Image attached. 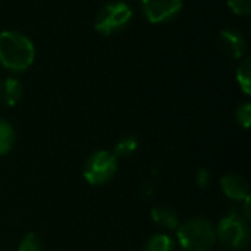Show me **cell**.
<instances>
[{
	"label": "cell",
	"instance_id": "1",
	"mask_svg": "<svg viewBox=\"0 0 251 251\" xmlns=\"http://www.w3.org/2000/svg\"><path fill=\"white\" fill-rule=\"evenodd\" d=\"M35 59V47L29 37L19 31L0 32V65L10 72H24Z\"/></svg>",
	"mask_w": 251,
	"mask_h": 251
},
{
	"label": "cell",
	"instance_id": "2",
	"mask_svg": "<svg viewBox=\"0 0 251 251\" xmlns=\"http://www.w3.org/2000/svg\"><path fill=\"white\" fill-rule=\"evenodd\" d=\"M176 240L184 251H210L216 244V228L206 218H191L179 224Z\"/></svg>",
	"mask_w": 251,
	"mask_h": 251
},
{
	"label": "cell",
	"instance_id": "3",
	"mask_svg": "<svg viewBox=\"0 0 251 251\" xmlns=\"http://www.w3.org/2000/svg\"><path fill=\"white\" fill-rule=\"evenodd\" d=\"M216 228V241L226 250L240 251L250 244V222L237 210L221 218Z\"/></svg>",
	"mask_w": 251,
	"mask_h": 251
},
{
	"label": "cell",
	"instance_id": "4",
	"mask_svg": "<svg viewBox=\"0 0 251 251\" xmlns=\"http://www.w3.org/2000/svg\"><path fill=\"white\" fill-rule=\"evenodd\" d=\"M134 10L128 3L122 0L110 1L97 12L94 18V29L104 37L119 34L129 25Z\"/></svg>",
	"mask_w": 251,
	"mask_h": 251
},
{
	"label": "cell",
	"instance_id": "5",
	"mask_svg": "<svg viewBox=\"0 0 251 251\" xmlns=\"http://www.w3.org/2000/svg\"><path fill=\"white\" fill-rule=\"evenodd\" d=\"M118 172V157L109 150H96L84 165V179L93 187L109 184Z\"/></svg>",
	"mask_w": 251,
	"mask_h": 251
},
{
	"label": "cell",
	"instance_id": "6",
	"mask_svg": "<svg viewBox=\"0 0 251 251\" xmlns=\"http://www.w3.org/2000/svg\"><path fill=\"white\" fill-rule=\"evenodd\" d=\"M182 0H141V10L150 24H165L182 10Z\"/></svg>",
	"mask_w": 251,
	"mask_h": 251
},
{
	"label": "cell",
	"instance_id": "7",
	"mask_svg": "<svg viewBox=\"0 0 251 251\" xmlns=\"http://www.w3.org/2000/svg\"><path fill=\"white\" fill-rule=\"evenodd\" d=\"M219 50L231 59H243L247 51V40L241 31L235 28H225L218 37Z\"/></svg>",
	"mask_w": 251,
	"mask_h": 251
},
{
	"label": "cell",
	"instance_id": "8",
	"mask_svg": "<svg viewBox=\"0 0 251 251\" xmlns=\"http://www.w3.org/2000/svg\"><path fill=\"white\" fill-rule=\"evenodd\" d=\"M221 188L225 197L232 201H244L250 199V188L247 179L240 174H226L221 178Z\"/></svg>",
	"mask_w": 251,
	"mask_h": 251
},
{
	"label": "cell",
	"instance_id": "9",
	"mask_svg": "<svg viewBox=\"0 0 251 251\" xmlns=\"http://www.w3.org/2000/svg\"><path fill=\"white\" fill-rule=\"evenodd\" d=\"M24 96V87L21 84V81L15 76H7L4 79H1L0 82V101L7 106V107H13L16 106Z\"/></svg>",
	"mask_w": 251,
	"mask_h": 251
},
{
	"label": "cell",
	"instance_id": "10",
	"mask_svg": "<svg viewBox=\"0 0 251 251\" xmlns=\"http://www.w3.org/2000/svg\"><path fill=\"white\" fill-rule=\"evenodd\" d=\"M150 215L151 221L165 231H176L179 226V216L176 210L169 206H154Z\"/></svg>",
	"mask_w": 251,
	"mask_h": 251
},
{
	"label": "cell",
	"instance_id": "11",
	"mask_svg": "<svg viewBox=\"0 0 251 251\" xmlns=\"http://www.w3.org/2000/svg\"><path fill=\"white\" fill-rule=\"evenodd\" d=\"M176 250V243L174 238L165 232H159L151 235L146 244L143 246L141 251H175Z\"/></svg>",
	"mask_w": 251,
	"mask_h": 251
},
{
	"label": "cell",
	"instance_id": "12",
	"mask_svg": "<svg viewBox=\"0 0 251 251\" xmlns=\"http://www.w3.org/2000/svg\"><path fill=\"white\" fill-rule=\"evenodd\" d=\"M16 134L10 122L0 118V156L7 154L15 146Z\"/></svg>",
	"mask_w": 251,
	"mask_h": 251
},
{
	"label": "cell",
	"instance_id": "13",
	"mask_svg": "<svg viewBox=\"0 0 251 251\" xmlns=\"http://www.w3.org/2000/svg\"><path fill=\"white\" fill-rule=\"evenodd\" d=\"M138 150V140L134 135H125L122 138L118 140V143L115 144L113 149V154L121 159V157H131L132 154H135V151Z\"/></svg>",
	"mask_w": 251,
	"mask_h": 251
},
{
	"label": "cell",
	"instance_id": "14",
	"mask_svg": "<svg viewBox=\"0 0 251 251\" xmlns=\"http://www.w3.org/2000/svg\"><path fill=\"white\" fill-rule=\"evenodd\" d=\"M237 82L244 94H251V62L249 57L243 59L237 68Z\"/></svg>",
	"mask_w": 251,
	"mask_h": 251
},
{
	"label": "cell",
	"instance_id": "15",
	"mask_svg": "<svg viewBox=\"0 0 251 251\" xmlns=\"http://www.w3.org/2000/svg\"><path fill=\"white\" fill-rule=\"evenodd\" d=\"M41 240L34 232H28L18 246V251H41Z\"/></svg>",
	"mask_w": 251,
	"mask_h": 251
},
{
	"label": "cell",
	"instance_id": "16",
	"mask_svg": "<svg viewBox=\"0 0 251 251\" xmlns=\"http://www.w3.org/2000/svg\"><path fill=\"white\" fill-rule=\"evenodd\" d=\"M226 4L237 16H249L251 13V0H226Z\"/></svg>",
	"mask_w": 251,
	"mask_h": 251
},
{
	"label": "cell",
	"instance_id": "17",
	"mask_svg": "<svg viewBox=\"0 0 251 251\" xmlns=\"http://www.w3.org/2000/svg\"><path fill=\"white\" fill-rule=\"evenodd\" d=\"M235 118H237V122L243 126V128H250L251 124V104L249 101L240 104L237 107V112H235Z\"/></svg>",
	"mask_w": 251,
	"mask_h": 251
},
{
	"label": "cell",
	"instance_id": "18",
	"mask_svg": "<svg viewBox=\"0 0 251 251\" xmlns=\"http://www.w3.org/2000/svg\"><path fill=\"white\" fill-rule=\"evenodd\" d=\"M196 182L201 190H206L212 182V174L207 168H200L196 174Z\"/></svg>",
	"mask_w": 251,
	"mask_h": 251
},
{
	"label": "cell",
	"instance_id": "19",
	"mask_svg": "<svg viewBox=\"0 0 251 251\" xmlns=\"http://www.w3.org/2000/svg\"><path fill=\"white\" fill-rule=\"evenodd\" d=\"M153 194H154V185H151V184H146V185H143L141 196H143L144 199H150V197H153Z\"/></svg>",
	"mask_w": 251,
	"mask_h": 251
},
{
	"label": "cell",
	"instance_id": "20",
	"mask_svg": "<svg viewBox=\"0 0 251 251\" xmlns=\"http://www.w3.org/2000/svg\"><path fill=\"white\" fill-rule=\"evenodd\" d=\"M0 82H1V79H0Z\"/></svg>",
	"mask_w": 251,
	"mask_h": 251
}]
</instances>
